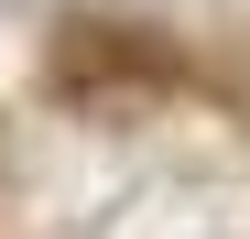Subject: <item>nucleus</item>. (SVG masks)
I'll list each match as a JSON object with an SVG mask.
<instances>
[{
    "mask_svg": "<svg viewBox=\"0 0 250 239\" xmlns=\"http://www.w3.org/2000/svg\"><path fill=\"white\" fill-rule=\"evenodd\" d=\"M174 87V55L131 22H65L55 33V98H152Z\"/></svg>",
    "mask_w": 250,
    "mask_h": 239,
    "instance_id": "f257e3e1",
    "label": "nucleus"
}]
</instances>
